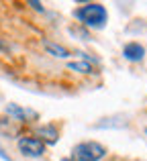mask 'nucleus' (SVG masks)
<instances>
[{
  "mask_svg": "<svg viewBox=\"0 0 147 161\" xmlns=\"http://www.w3.org/2000/svg\"><path fill=\"white\" fill-rule=\"evenodd\" d=\"M76 19L90 29H102L106 25L108 14L102 4H86V6H80L76 10Z\"/></svg>",
  "mask_w": 147,
  "mask_h": 161,
  "instance_id": "1",
  "label": "nucleus"
},
{
  "mask_svg": "<svg viewBox=\"0 0 147 161\" xmlns=\"http://www.w3.org/2000/svg\"><path fill=\"white\" fill-rule=\"evenodd\" d=\"M104 155H106V149L96 141H86V143H80V145L74 147L76 161H100Z\"/></svg>",
  "mask_w": 147,
  "mask_h": 161,
  "instance_id": "2",
  "label": "nucleus"
},
{
  "mask_svg": "<svg viewBox=\"0 0 147 161\" xmlns=\"http://www.w3.org/2000/svg\"><path fill=\"white\" fill-rule=\"evenodd\" d=\"M19 149L27 157H41L45 153V143L37 137H23L19 139Z\"/></svg>",
  "mask_w": 147,
  "mask_h": 161,
  "instance_id": "3",
  "label": "nucleus"
},
{
  "mask_svg": "<svg viewBox=\"0 0 147 161\" xmlns=\"http://www.w3.org/2000/svg\"><path fill=\"white\" fill-rule=\"evenodd\" d=\"M123 55L125 59H129V61H141L145 55V47L139 43H127L123 49Z\"/></svg>",
  "mask_w": 147,
  "mask_h": 161,
  "instance_id": "4",
  "label": "nucleus"
},
{
  "mask_svg": "<svg viewBox=\"0 0 147 161\" xmlns=\"http://www.w3.org/2000/svg\"><path fill=\"white\" fill-rule=\"evenodd\" d=\"M6 112L10 114V116H14L16 120H27V118L35 116V112H33V110H25V108H19L16 104H8V106H6Z\"/></svg>",
  "mask_w": 147,
  "mask_h": 161,
  "instance_id": "5",
  "label": "nucleus"
},
{
  "mask_svg": "<svg viewBox=\"0 0 147 161\" xmlns=\"http://www.w3.org/2000/svg\"><path fill=\"white\" fill-rule=\"evenodd\" d=\"M39 135L43 139H47V143H55L57 141V129H55V126H51V125L41 126V129H39Z\"/></svg>",
  "mask_w": 147,
  "mask_h": 161,
  "instance_id": "6",
  "label": "nucleus"
},
{
  "mask_svg": "<svg viewBox=\"0 0 147 161\" xmlns=\"http://www.w3.org/2000/svg\"><path fill=\"white\" fill-rule=\"evenodd\" d=\"M68 67H70V69L80 71V74H92V65H90V61H70V63H68Z\"/></svg>",
  "mask_w": 147,
  "mask_h": 161,
  "instance_id": "7",
  "label": "nucleus"
},
{
  "mask_svg": "<svg viewBox=\"0 0 147 161\" xmlns=\"http://www.w3.org/2000/svg\"><path fill=\"white\" fill-rule=\"evenodd\" d=\"M45 49H47L51 55H55V57H68V51H65L64 47H59V45H55V43H45Z\"/></svg>",
  "mask_w": 147,
  "mask_h": 161,
  "instance_id": "8",
  "label": "nucleus"
},
{
  "mask_svg": "<svg viewBox=\"0 0 147 161\" xmlns=\"http://www.w3.org/2000/svg\"><path fill=\"white\" fill-rule=\"evenodd\" d=\"M0 157H2L4 161H12V159H10V157L6 155V151H4V147H2V145H0Z\"/></svg>",
  "mask_w": 147,
  "mask_h": 161,
  "instance_id": "9",
  "label": "nucleus"
},
{
  "mask_svg": "<svg viewBox=\"0 0 147 161\" xmlns=\"http://www.w3.org/2000/svg\"><path fill=\"white\" fill-rule=\"evenodd\" d=\"M0 49H2V51H4V49H6V45H4V43H0Z\"/></svg>",
  "mask_w": 147,
  "mask_h": 161,
  "instance_id": "10",
  "label": "nucleus"
},
{
  "mask_svg": "<svg viewBox=\"0 0 147 161\" xmlns=\"http://www.w3.org/2000/svg\"><path fill=\"white\" fill-rule=\"evenodd\" d=\"M61 161H70V159H61Z\"/></svg>",
  "mask_w": 147,
  "mask_h": 161,
  "instance_id": "11",
  "label": "nucleus"
}]
</instances>
